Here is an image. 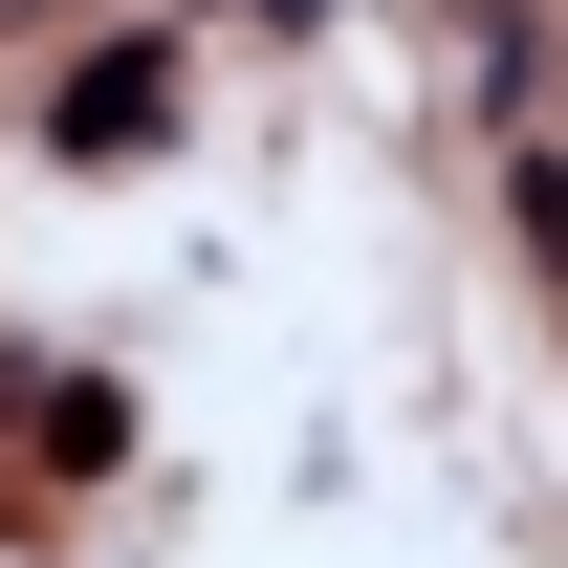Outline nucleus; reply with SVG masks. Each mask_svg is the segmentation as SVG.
Returning <instances> with one entry per match:
<instances>
[{
  "mask_svg": "<svg viewBox=\"0 0 568 568\" xmlns=\"http://www.w3.org/2000/svg\"><path fill=\"white\" fill-rule=\"evenodd\" d=\"M0 22H44V0H0Z\"/></svg>",
  "mask_w": 568,
  "mask_h": 568,
  "instance_id": "f257e3e1",
  "label": "nucleus"
}]
</instances>
